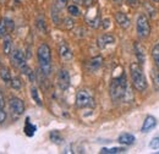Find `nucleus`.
I'll return each mask as SVG.
<instances>
[{"mask_svg": "<svg viewBox=\"0 0 159 154\" xmlns=\"http://www.w3.org/2000/svg\"><path fill=\"white\" fill-rule=\"evenodd\" d=\"M109 93L114 102H120L126 99V96L129 93V87H127V79L126 76L122 74L121 76L115 77L110 82L109 87Z\"/></svg>", "mask_w": 159, "mask_h": 154, "instance_id": "nucleus-1", "label": "nucleus"}, {"mask_svg": "<svg viewBox=\"0 0 159 154\" xmlns=\"http://www.w3.org/2000/svg\"><path fill=\"white\" fill-rule=\"evenodd\" d=\"M37 58L39 62V69L44 76L52 74V50L50 47L45 43H42L37 49Z\"/></svg>", "mask_w": 159, "mask_h": 154, "instance_id": "nucleus-2", "label": "nucleus"}, {"mask_svg": "<svg viewBox=\"0 0 159 154\" xmlns=\"http://www.w3.org/2000/svg\"><path fill=\"white\" fill-rule=\"evenodd\" d=\"M130 75H131L132 84L135 89L139 92H144L148 84H147L146 76L143 74V70H142V65H139V62H132L130 65Z\"/></svg>", "mask_w": 159, "mask_h": 154, "instance_id": "nucleus-3", "label": "nucleus"}, {"mask_svg": "<svg viewBox=\"0 0 159 154\" xmlns=\"http://www.w3.org/2000/svg\"><path fill=\"white\" fill-rule=\"evenodd\" d=\"M136 31L141 39H146L151 34V25L146 15H139L136 20Z\"/></svg>", "mask_w": 159, "mask_h": 154, "instance_id": "nucleus-4", "label": "nucleus"}, {"mask_svg": "<svg viewBox=\"0 0 159 154\" xmlns=\"http://www.w3.org/2000/svg\"><path fill=\"white\" fill-rule=\"evenodd\" d=\"M76 105L80 109L83 108H89L94 105V100L93 97L91 96V93L87 89H81L76 94Z\"/></svg>", "mask_w": 159, "mask_h": 154, "instance_id": "nucleus-5", "label": "nucleus"}, {"mask_svg": "<svg viewBox=\"0 0 159 154\" xmlns=\"http://www.w3.org/2000/svg\"><path fill=\"white\" fill-rule=\"evenodd\" d=\"M9 108H10V110H11L12 114H15V115L17 116L22 115L23 111H25V103H23V100L20 99V98L12 97L9 100Z\"/></svg>", "mask_w": 159, "mask_h": 154, "instance_id": "nucleus-6", "label": "nucleus"}, {"mask_svg": "<svg viewBox=\"0 0 159 154\" xmlns=\"http://www.w3.org/2000/svg\"><path fill=\"white\" fill-rule=\"evenodd\" d=\"M11 64L15 66V67H17V69H22L23 66H26L27 65V62H26V57H25V54L21 52L20 49H15V50H12L11 52Z\"/></svg>", "mask_w": 159, "mask_h": 154, "instance_id": "nucleus-7", "label": "nucleus"}, {"mask_svg": "<svg viewBox=\"0 0 159 154\" xmlns=\"http://www.w3.org/2000/svg\"><path fill=\"white\" fill-rule=\"evenodd\" d=\"M58 86L61 91H66L69 87H70V74L67 70L65 69H61L58 72Z\"/></svg>", "mask_w": 159, "mask_h": 154, "instance_id": "nucleus-8", "label": "nucleus"}, {"mask_svg": "<svg viewBox=\"0 0 159 154\" xmlns=\"http://www.w3.org/2000/svg\"><path fill=\"white\" fill-rule=\"evenodd\" d=\"M59 55L64 61H70V60H72V58H74V54H72L70 47L66 44V42H60Z\"/></svg>", "mask_w": 159, "mask_h": 154, "instance_id": "nucleus-9", "label": "nucleus"}, {"mask_svg": "<svg viewBox=\"0 0 159 154\" xmlns=\"http://www.w3.org/2000/svg\"><path fill=\"white\" fill-rule=\"evenodd\" d=\"M156 126H157V119H156L154 116L148 115L144 119V121H143V125H142V127H141V132L148 134V132H151V130L154 129Z\"/></svg>", "mask_w": 159, "mask_h": 154, "instance_id": "nucleus-10", "label": "nucleus"}, {"mask_svg": "<svg viewBox=\"0 0 159 154\" xmlns=\"http://www.w3.org/2000/svg\"><path fill=\"white\" fill-rule=\"evenodd\" d=\"M97 43H98V47H99L100 49H104V48H107L108 45H111V44L115 43V37L111 36V34L104 33V34H102V36L98 37Z\"/></svg>", "mask_w": 159, "mask_h": 154, "instance_id": "nucleus-11", "label": "nucleus"}, {"mask_svg": "<svg viewBox=\"0 0 159 154\" xmlns=\"http://www.w3.org/2000/svg\"><path fill=\"white\" fill-rule=\"evenodd\" d=\"M134 48H135V54H136V58H137V62H139V65H143L146 62V50H144V47L141 43H139V42H135Z\"/></svg>", "mask_w": 159, "mask_h": 154, "instance_id": "nucleus-12", "label": "nucleus"}, {"mask_svg": "<svg viewBox=\"0 0 159 154\" xmlns=\"http://www.w3.org/2000/svg\"><path fill=\"white\" fill-rule=\"evenodd\" d=\"M115 21H116V23L119 25L121 28H124V29H127L130 26H131V21L130 19L127 17V15L126 14H124V12H115Z\"/></svg>", "mask_w": 159, "mask_h": 154, "instance_id": "nucleus-13", "label": "nucleus"}, {"mask_svg": "<svg viewBox=\"0 0 159 154\" xmlns=\"http://www.w3.org/2000/svg\"><path fill=\"white\" fill-rule=\"evenodd\" d=\"M102 65H103V58L102 57H96V58L91 59L87 62V70L89 72H96L102 67Z\"/></svg>", "mask_w": 159, "mask_h": 154, "instance_id": "nucleus-14", "label": "nucleus"}, {"mask_svg": "<svg viewBox=\"0 0 159 154\" xmlns=\"http://www.w3.org/2000/svg\"><path fill=\"white\" fill-rule=\"evenodd\" d=\"M136 138L135 136L131 135V134H121L118 138V142L120 144H124V146H132L135 143Z\"/></svg>", "mask_w": 159, "mask_h": 154, "instance_id": "nucleus-15", "label": "nucleus"}, {"mask_svg": "<svg viewBox=\"0 0 159 154\" xmlns=\"http://www.w3.org/2000/svg\"><path fill=\"white\" fill-rule=\"evenodd\" d=\"M2 50L5 55H10L12 52V40L11 37H9V34L2 38Z\"/></svg>", "mask_w": 159, "mask_h": 154, "instance_id": "nucleus-16", "label": "nucleus"}, {"mask_svg": "<svg viewBox=\"0 0 159 154\" xmlns=\"http://www.w3.org/2000/svg\"><path fill=\"white\" fill-rule=\"evenodd\" d=\"M0 78L1 81H4L5 83H10L11 81V72L6 66H0Z\"/></svg>", "mask_w": 159, "mask_h": 154, "instance_id": "nucleus-17", "label": "nucleus"}, {"mask_svg": "<svg viewBox=\"0 0 159 154\" xmlns=\"http://www.w3.org/2000/svg\"><path fill=\"white\" fill-rule=\"evenodd\" d=\"M23 131H25V134L28 136V137H32V136L34 135V132H36V126H34L33 124H31L30 117L26 119V124H25Z\"/></svg>", "mask_w": 159, "mask_h": 154, "instance_id": "nucleus-18", "label": "nucleus"}, {"mask_svg": "<svg viewBox=\"0 0 159 154\" xmlns=\"http://www.w3.org/2000/svg\"><path fill=\"white\" fill-rule=\"evenodd\" d=\"M9 33H10V32H9V28H7L6 17H2V19H0V39L6 37Z\"/></svg>", "mask_w": 159, "mask_h": 154, "instance_id": "nucleus-19", "label": "nucleus"}, {"mask_svg": "<svg viewBox=\"0 0 159 154\" xmlns=\"http://www.w3.org/2000/svg\"><path fill=\"white\" fill-rule=\"evenodd\" d=\"M60 10L59 7L54 4L53 5V7H52V20H53V22L55 23V25H60L61 23V19H60Z\"/></svg>", "mask_w": 159, "mask_h": 154, "instance_id": "nucleus-20", "label": "nucleus"}, {"mask_svg": "<svg viewBox=\"0 0 159 154\" xmlns=\"http://www.w3.org/2000/svg\"><path fill=\"white\" fill-rule=\"evenodd\" d=\"M126 149L124 147H114V148H102L100 153L102 154H118V153H125Z\"/></svg>", "mask_w": 159, "mask_h": 154, "instance_id": "nucleus-21", "label": "nucleus"}, {"mask_svg": "<svg viewBox=\"0 0 159 154\" xmlns=\"http://www.w3.org/2000/svg\"><path fill=\"white\" fill-rule=\"evenodd\" d=\"M31 97H32L33 102H34L37 105H39V106L43 105L42 99H40V97H39V92H38V88H37V87H31Z\"/></svg>", "mask_w": 159, "mask_h": 154, "instance_id": "nucleus-22", "label": "nucleus"}, {"mask_svg": "<svg viewBox=\"0 0 159 154\" xmlns=\"http://www.w3.org/2000/svg\"><path fill=\"white\" fill-rule=\"evenodd\" d=\"M67 12H69L72 17H77V16H80V14H81L80 7L76 5V4H74V5H69V6H67Z\"/></svg>", "mask_w": 159, "mask_h": 154, "instance_id": "nucleus-23", "label": "nucleus"}, {"mask_svg": "<svg viewBox=\"0 0 159 154\" xmlns=\"http://www.w3.org/2000/svg\"><path fill=\"white\" fill-rule=\"evenodd\" d=\"M10 86H11L14 89L19 91V89H21V87H22V82H21V79L19 77H12L11 81H10Z\"/></svg>", "mask_w": 159, "mask_h": 154, "instance_id": "nucleus-24", "label": "nucleus"}, {"mask_svg": "<svg viewBox=\"0 0 159 154\" xmlns=\"http://www.w3.org/2000/svg\"><path fill=\"white\" fill-rule=\"evenodd\" d=\"M152 57L154 59V62H156L157 67L159 69V43L157 45L153 47V49H152Z\"/></svg>", "mask_w": 159, "mask_h": 154, "instance_id": "nucleus-25", "label": "nucleus"}, {"mask_svg": "<svg viewBox=\"0 0 159 154\" xmlns=\"http://www.w3.org/2000/svg\"><path fill=\"white\" fill-rule=\"evenodd\" d=\"M37 27H38V29L40 32H43V33L47 32V25H45V21L42 16L38 17V20H37Z\"/></svg>", "mask_w": 159, "mask_h": 154, "instance_id": "nucleus-26", "label": "nucleus"}, {"mask_svg": "<svg viewBox=\"0 0 159 154\" xmlns=\"http://www.w3.org/2000/svg\"><path fill=\"white\" fill-rule=\"evenodd\" d=\"M50 139L55 143H61V141H62V138H61V136L58 131H52L50 132Z\"/></svg>", "mask_w": 159, "mask_h": 154, "instance_id": "nucleus-27", "label": "nucleus"}, {"mask_svg": "<svg viewBox=\"0 0 159 154\" xmlns=\"http://www.w3.org/2000/svg\"><path fill=\"white\" fill-rule=\"evenodd\" d=\"M149 148H151V149H154V151L159 149V137H154V138L149 142Z\"/></svg>", "mask_w": 159, "mask_h": 154, "instance_id": "nucleus-28", "label": "nucleus"}, {"mask_svg": "<svg viewBox=\"0 0 159 154\" xmlns=\"http://www.w3.org/2000/svg\"><path fill=\"white\" fill-rule=\"evenodd\" d=\"M64 25H65V27H66L67 29H71V28H74V26H75V21L69 17V19L64 20Z\"/></svg>", "mask_w": 159, "mask_h": 154, "instance_id": "nucleus-29", "label": "nucleus"}, {"mask_svg": "<svg viewBox=\"0 0 159 154\" xmlns=\"http://www.w3.org/2000/svg\"><path fill=\"white\" fill-rule=\"evenodd\" d=\"M67 2H69V0H57V1H55V5L59 7L60 10H62V9L66 7Z\"/></svg>", "mask_w": 159, "mask_h": 154, "instance_id": "nucleus-30", "label": "nucleus"}, {"mask_svg": "<svg viewBox=\"0 0 159 154\" xmlns=\"http://www.w3.org/2000/svg\"><path fill=\"white\" fill-rule=\"evenodd\" d=\"M6 120V111L4 110V108H0V124L5 122Z\"/></svg>", "mask_w": 159, "mask_h": 154, "instance_id": "nucleus-31", "label": "nucleus"}, {"mask_svg": "<svg viewBox=\"0 0 159 154\" xmlns=\"http://www.w3.org/2000/svg\"><path fill=\"white\" fill-rule=\"evenodd\" d=\"M7 21V28H9V32H12L14 29H15V23H14V21L10 19H6Z\"/></svg>", "mask_w": 159, "mask_h": 154, "instance_id": "nucleus-32", "label": "nucleus"}, {"mask_svg": "<svg viewBox=\"0 0 159 154\" xmlns=\"http://www.w3.org/2000/svg\"><path fill=\"white\" fill-rule=\"evenodd\" d=\"M109 22H110V21H109V19H105V20H103V21H102V22H100V23H103V25H102V27H103V28H104V29H107V28H108V27H109Z\"/></svg>", "mask_w": 159, "mask_h": 154, "instance_id": "nucleus-33", "label": "nucleus"}, {"mask_svg": "<svg viewBox=\"0 0 159 154\" xmlns=\"http://www.w3.org/2000/svg\"><path fill=\"white\" fill-rule=\"evenodd\" d=\"M4 105H5V99H4L2 92L0 91V108H4Z\"/></svg>", "mask_w": 159, "mask_h": 154, "instance_id": "nucleus-34", "label": "nucleus"}, {"mask_svg": "<svg viewBox=\"0 0 159 154\" xmlns=\"http://www.w3.org/2000/svg\"><path fill=\"white\" fill-rule=\"evenodd\" d=\"M83 4H84V6L89 7V6H92V4H93V0H83Z\"/></svg>", "mask_w": 159, "mask_h": 154, "instance_id": "nucleus-35", "label": "nucleus"}, {"mask_svg": "<svg viewBox=\"0 0 159 154\" xmlns=\"http://www.w3.org/2000/svg\"><path fill=\"white\" fill-rule=\"evenodd\" d=\"M130 5H132V6H137L139 5V0H126Z\"/></svg>", "mask_w": 159, "mask_h": 154, "instance_id": "nucleus-36", "label": "nucleus"}, {"mask_svg": "<svg viewBox=\"0 0 159 154\" xmlns=\"http://www.w3.org/2000/svg\"><path fill=\"white\" fill-rule=\"evenodd\" d=\"M72 1H74V4H76V5L83 4V0H72Z\"/></svg>", "mask_w": 159, "mask_h": 154, "instance_id": "nucleus-37", "label": "nucleus"}, {"mask_svg": "<svg viewBox=\"0 0 159 154\" xmlns=\"http://www.w3.org/2000/svg\"><path fill=\"white\" fill-rule=\"evenodd\" d=\"M111 1H114V2H116V4H121V0H111Z\"/></svg>", "mask_w": 159, "mask_h": 154, "instance_id": "nucleus-38", "label": "nucleus"}, {"mask_svg": "<svg viewBox=\"0 0 159 154\" xmlns=\"http://www.w3.org/2000/svg\"><path fill=\"white\" fill-rule=\"evenodd\" d=\"M157 81H158V83H159V75L157 76Z\"/></svg>", "mask_w": 159, "mask_h": 154, "instance_id": "nucleus-39", "label": "nucleus"}, {"mask_svg": "<svg viewBox=\"0 0 159 154\" xmlns=\"http://www.w3.org/2000/svg\"><path fill=\"white\" fill-rule=\"evenodd\" d=\"M152 1H154V2H158L159 0H152Z\"/></svg>", "mask_w": 159, "mask_h": 154, "instance_id": "nucleus-40", "label": "nucleus"}]
</instances>
